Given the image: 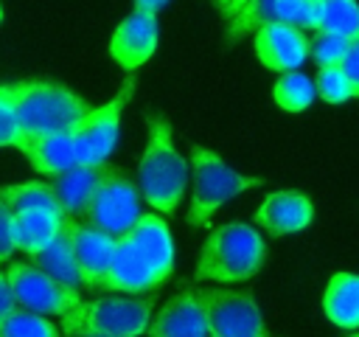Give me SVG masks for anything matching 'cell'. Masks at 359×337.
<instances>
[{"label":"cell","instance_id":"cell-1","mask_svg":"<svg viewBox=\"0 0 359 337\" xmlns=\"http://www.w3.org/2000/svg\"><path fill=\"white\" fill-rule=\"evenodd\" d=\"M0 98L14 115V124L22 132V140L28 135L70 129L81 115L90 112V104L79 93L48 79L0 84Z\"/></svg>","mask_w":359,"mask_h":337},{"label":"cell","instance_id":"cell-2","mask_svg":"<svg viewBox=\"0 0 359 337\" xmlns=\"http://www.w3.org/2000/svg\"><path fill=\"white\" fill-rule=\"evenodd\" d=\"M146 132H149V140H146V149L137 166V185L146 202L157 213L171 216L188 183V163L174 149L168 118L146 115Z\"/></svg>","mask_w":359,"mask_h":337},{"label":"cell","instance_id":"cell-3","mask_svg":"<svg viewBox=\"0 0 359 337\" xmlns=\"http://www.w3.org/2000/svg\"><path fill=\"white\" fill-rule=\"evenodd\" d=\"M266 258V244L261 233L244 222H227L210 230L199 261L196 278L208 281H250Z\"/></svg>","mask_w":359,"mask_h":337},{"label":"cell","instance_id":"cell-4","mask_svg":"<svg viewBox=\"0 0 359 337\" xmlns=\"http://www.w3.org/2000/svg\"><path fill=\"white\" fill-rule=\"evenodd\" d=\"M191 163H194V197L188 208V225L191 227H208L216 216V211L238 197L247 188H258L266 180L264 177H247L230 168L216 152L205 146H191Z\"/></svg>","mask_w":359,"mask_h":337},{"label":"cell","instance_id":"cell-5","mask_svg":"<svg viewBox=\"0 0 359 337\" xmlns=\"http://www.w3.org/2000/svg\"><path fill=\"white\" fill-rule=\"evenodd\" d=\"M62 317V334L98 331L112 337H137L151 320V298H98L79 300Z\"/></svg>","mask_w":359,"mask_h":337},{"label":"cell","instance_id":"cell-6","mask_svg":"<svg viewBox=\"0 0 359 337\" xmlns=\"http://www.w3.org/2000/svg\"><path fill=\"white\" fill-rule=\"evenodd\" d=\"M137 87V76L135 70H129V76L123 79L121 90L101 107H90L87 115H81L73 126V152H76V163L79 166H104L107 157L112 154L115 143H118V129H121V112L126 107V101L132 98Z\"/></svg>","mask_w":359,"mask_h":337},{"label":"cell","instance_id":"cell-7","mask_svg":"<svg viewBox=\"0 0 359 337\" xmlns=\"http://www.w3.org/2000/svg\"><path fill=\"white\" fill-rule=\"evenodd\" d=\"M140 216V191L129 180L126 171L115 166H101L98 183L87 199V208L81 213V222L90 227H98L109 236H121L132 227V222Z\"/></svg>","mask_w":359,"mask_h":337},{"label":"cell","instance_id":"cell-8","mask_svg":"<svg viewBox=\"0 0 359 337\" xmlns=\"http://www.w3.org/2000/svg\"><path fill=\"white\" fill-rule=\"evenodd\" d=\"M194 295L208 320L210 337H266L258 303L250 292L199 289Z\"/></svg>","mask_w":359,"mask_h":337},{"label":"cell","instance_id":"cell-9","mask_svg":"<svg viewBox=\"0 0 359 337\" xmlns=\"http://www.w3.org/2000/svg\"><path fill=\"white\" fill-rule=\"evenodd\" d=\"M6 272L8 289L17 300V306L31 309L36 315L45 317H59L62 312H67L73 303L81 300L79 289L59 284L56 278H50L48 272H42L39 267L28 264V261H11Z\"/></svg>","mask_w":359,"mask_h":337},{"label":"cell","instance_id":"cell-10","mask_svg":"<svg viewBox=\"0 0 359 337\" xmlns=\"http://www.w3.org/2000/svg\"><path fill=\"white\" fill-rule=\"evenodd\" d=\"M165 281V275L160 270H154V264L135 247V242L121 233L115 236V250L109 258V267L104 272V278L98 281L95 292H123V295H137V292H149L154 286H160Z\"/></svg>","mask_w":359,"mask_h":337},{"label":"cell","instance_id":"cell-11","mask_svg":"<svg viewBox=\"0 0 359 337\" xmlns=\"http://www.w3.org/2000/svg\"><path fill=\"white\" fill-rule=\"evenodd\" d=\"M264 22H289L314 31L317 0H247L244 8L227 22V42L236 45Z\"/></svg>","mask_w":359,"mask_h":337},{"label":"cell","instance_id":"cell-12","mask_svg":"<svg viewBox=\"0 0 359 337\" xmlns=\"http://www.w3.org/2000/svg\"><path fill=\"white\" fill-rule=\"evenodd\" d=\"M157 14L135 8L112 34L109 39V56L123 67V70H137L146 65L154 51H157Z\"/></svg>","mask_w":359,"mask_h":337},{"label":"cell","instance_id":"cell-13","mask_svg":"<svg viewBox=\"0 0 359 337\" xmlns=\"http://www.w3.org/2000/svg\"><path fill=\"white\" fill-rule=\"evenodd\" d=\"M255 53L269 70H297L309 59V39L297 25L289 22H264L255 28Z\"/></svg>","mask_w":359,"mask_h":337},{"label":"cell","instance_id":"cell-14","mask_svg":"<svg viewBox=\"0 0 359 337\" xmlns=\"http://www.w3.org/2000/svg\"><path fill=\"white\" fill-rule=\"evenodd\" d=\"M65 225H67L70 250H73V258H76V267L81 275V286L95 289L109 267V258L115 250V236H109L98 227H90L79 219H67Z\"/></svg>","mask_w":359,"mask_h":337},{"label":"cell","instance_id":"cell-15","mask_svg":"<svg viewBox=\"0 0 359 337\" xmlns=\"http://www.w3.org/2000/svg\"><path fill=\"white\" fill-rule=\"evenodd\" d=\"M311 219H314V205L306 194L297 191H275L255 211V225L264 227L269 236L300 233L311 225Z\"/></svg>","mask_w":359,"mask_h":337},{"label":"cell","instance_id":"cell-16","mask_svg":"<svg viewBox=\"0 0 359 337\" xmlns=\"http://www.w3.org/2000/svg\"><path fill=\"white\" fill-rule=\"evenodd\" d=\"M149 337H210L208 320L191 289L174 295L146 326Z\"/></svg>","mask_w":359,"mask_h":337},{"label":"cell","instance_id":"cell-17","mask_svg":"<svg viewBox=\"0 0 359 337\" xmlns=\"http://www.w3.org/2000/svg\"><path fill=\"white\" fill-rule=\"evenodd\" d=\"M126 236L154 264V270H160L168 281V275L174 272V242H171L168 225L157 213H140L126 230Z\"/></svg>","mask_w":359,"mask_h":337},{"label":"cell","instance_id":"cell-18","mask_svg":"<svg viewBox=\"0 0 359 337\" xmlns=\"http://www.w3.org/2000/svg\"><path fill=\"white\" fill-rule=\"evenodd\" d=\"M20 152L28 157V163L42 174H59L70 166H76L73 152V135L70 129L62 132H45V135H28L20 143Z\"/></svg>","mask_w":359,"mask_h":337},{"label":"cell","instance_id":"cell-19","mask_svg":"<svg viewBox=\"0 0 359 337\" xmlns=\"http://www.w3.org/2000/svg\"><path fill=\"white\" fill-rule=\"evenodd\" d=\"M98 174H101V166H79V163L59 174H50V188L67 219H81L87 199L98 183Z\"/></svg>","mask_w":359,"mask_h":337},{"label":"cell","instance_id":"cell-20","mask_svg":"<svg viewBox=\"0 0 359 337\" xmlns=\"http://www.w3.org/2000/svg\"><path fill=\"white\" fill-rule=\"evenodd\" d=\"M323 312L342 329H359V275L337 272L323 295Z\"/></svg>","mask_w":359,"mask_h":337},{"label":"cell","instance_id":"cell-21","mask_svg":"<svg viewBox=\"0 0 359 337\" xmlns=\"http://www.w3.org/2000/svg\"><path fill=\"white\" fill-rule=\"evenodd\" d=\"M14 213V242L17 250L25 256L39 253L65 225L67 216L48 213V211H11Z\"/></svg>","mask_w":359,"mask_h":337},{"label":"cell","instance_id":"cell-22","mask_svg":"<svg viewBox=\"0 0 359 337\" xmlns=\"http://www.w3.org/2000/svg\"><path fill=\"white\" fill-rule=\"evenodd\" d=\"M67 222V219H65ZM31 264L39 267L42 272H48L50 278H56L59 284H67L73 289L81 286V275H79V267H76V258H73V250H70V236H67V225H62V230L39 250L31 256Z\"/></svg>","mask_w":359,"mask_h":337},{"label":"cell","instance_id":"cell-23","mask_svg":"<svg viewBox=\"0 0 359 337\" xmlns=\"http://www.w3.org/2000/svg\"><path fill=\"white\" fill-rule=\"evenodd\" d=\"M3 199L8 202L11 211H48V213H62L59 199L50 188V183L42 180H28L17 185H3L0 188ZM65 216V213H62Z\"/></svg>","mask_w":359,"mask_h":337},{"label":"cell","instance_id":"cell-24","mask_svg":"<svg viewBox=\"0 0 359 337\" xmlns=\"http://www.w3.org/2000/svg\"><path fill=\"white\" fill-rule=\"evenodd\" d=\"M314 31H331L342 37L359 34V3L356 0H317Z\"/></svg>","mask_w":359,"mask_h":337},{"label":"cell","instance_id":"cell-25","mask_svg":"<svg viewBox=\"0 0 359 337\" xmlns=\"http://www.w3.org/2000/svg\"><path fill=\"white\" fill-rule=\"evenodd\" d=\"M272 98L286 112H303L314 101V81L300 70H283L272 87Z\"/></svg>","mask_w":359,"mask_h":337},{"label":"cell","instance_id":"cell-26","mask_svg":"<svg viewBox=\"0 0 359 337\" xmlns=\"http://www.w3.org/2000/svg\"><path fill=\"white\" fill-rule=\"evenodd\" d=\"M0 337H59V329L45 315L14 306L0 317Z\"/></svg>","mask_w":359,"mask_h":337},{"label":"cell","instance_id":"cell-27","mask_svg":"<svg viewBox=\"0 0 359 337\" xmlns=\"http://www.w3.org/2000/svg\"><path fill=\"white\" fill-rule=\"evenodd\" d=\"M314 93H317L323 101H328V104H342V101H348V98L356 95L351 79L342 73L339 65L317 67V73H314Z\"/></svg>","mask_w":359,"mask_h":337},{"label":"cell","instance_id":"cell-28","mask_svg":"<svg viewBox=\"0 0 359 337\" xmlns=\"http://www.w3.org/2000/svg\"><path fill=\"white\" fill-rule=\"evenodd\" d=\"M348 42H351V37L331 34V31H314V39H309V56L314 59L317 67L339 65V59L348 51Z\"/></svg>","mask_w":359,"mask_h":337},{"label":"cell","instance_id":"cell-29","mask_svg":"<svg viewBox=\"0 0 359 337\" xmlns=\"http://www.w3.org/2000/svg\"><path fill=\"white\" fill-rule=\"evenodd\" d=\"M11 253H17V242H14V213L8 208V202L0 194V264L11 258Z\"/></svg>","mask_w":359,"mask_h":337},{"label":"cell","instance_id":"cell-30","mask_svg":"<svg viewBox=\"0 0 359 337\" xmlns=\"http://www.w3.org/2000/svg\"><path fill=\"white\" fill-rule=\"evenodd\" d=\"M339 67H342V73L351 79V84H353V90H356V95H359V34L351 37L348 51H345V56L339 59Z\"/></svg>","mask_w":359,"mask_h":337},{"label":"cell","instance_id":"cell-31","mask_svg":"<svg viewBox=\"0 0 359 337\" xmlns=\"http://www.w3.org/2000/svg\"><path fill=\"white\" fill-rule=\"evenodd\" d=\"M20 143H22V132L17 129L14 115L8 112V107L0 98V146H17L20 149Z\"/></svg>","mask_w":359,"mask_h":337},{"label":"cell","instance_id":"cell-32","mask_svg":"<svg viewBox=\"0 0 359 337\" xmlns=\"http://www.w3.org/2000/svg\"><path fill=\"white\" fill-rule=\"evenodd\" d=\"M244 3H247V0H213L216 11H219V14H222L227 22H230V20H233V17H236V14L244 8Z\"/></svg>","mask_w":359,"mask_h":337},{"label":"cell","instance_id":"cell-33","mask_svg":"<svg viewBox=\"0 0 359 337\" xmlns=\"http://www.w3.org/2000/svg\"><path fill=\"white\" fill-rule=\"evenodd\" d=\"M17 306V300H14V295H11V289H8V281H6V272H0V317L6 315V312H11Z\"/></svg>","mask_w":359,"mask_h":337},{"label":"cell","instance_id":"cell-34","mask_svg":"<svg viewBox=\"0 0 359 337\" xmlns=\"http://www.w3.org/2000/svg\"><path fill=\"white\" fill-rule=\"evenodd\" d=\"M168 3H171V0H135V8L149 11V14H157V11H163Z\"/></svg>","mask_w":359,"mask_h":337},{"label":"cell","instance_id":"cell-35","mask_svg":"<svg viewBox=\"0 0 359 337\" xmlns=\"http://www.w3.org/2000/svg\"><path fill=\"white\" fill-rule=\"evenodd\" d=\"M67 337H112V334H98V331H79V334H67Z\"/></svg>","mask_w":359,"mask_h":337},{"label":"cell","instance_id":"cell-36","mask_svg":"<svg viewBox=\"0 0 359 337\" xmlns=\"http://www.w3.org/2000/svg\"><path fill=\"white\" fill-rule=\"evenodd\" d=\"M0 20H3V8H0Z\"/></svg>","mask_w":359,"mask_h":337},{"label":"cell","instance_id":"cell-37","mask_svg":"<svg viewBox=\"0 0 359 337\" xmlns=\"http://www.w3.org/2000/svg\"><path fill=\"white\" fill-rule=\"evenodd\" d=\"M351 337H359V334H351Z\"/></svg>","mask_w":359,"mask_h":337}]
</instances>
